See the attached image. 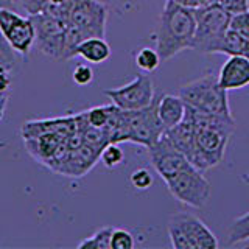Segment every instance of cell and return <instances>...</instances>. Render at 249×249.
<instances>
[{"label":"cell","instance_id":"cell-26","mask_svg":"<svg viewBox=\"0 0 249 249\" xmlns=\"http://www.w3.org/2000/svg\"><path fill=\"white\" fill-rule=\"evenodd\" d=\"M136 245L132 233L126 229H115L112 231L111 237V249H132Z\"/></svg>","mask_w":249,"mask_h":249},{"label":"cell","instance_id":"cell-12","mask_svg":"<svg viewBox=\"0 0 249 249\" xmlns=\"http://www.w3.org/2000/svg\"><path fill=\"white\" fill-rule=\"evenodd\" d=\"M146 150L153 168L165 182L170 181L171 178H175L178 173H181L189 165H192V162L170 142L165 134H162L158 142L146 148Z\"/></svg>","mask_w":249,"mask_h":249},{"label":"cell","instance_id":"cell-32","mask_svg":"<svg viewBox=\"0 0 249 249\" xmlns=\"http://www.w3.org/2000/svg\"><path fill=\"white\" fill-rule=\"evenodd\" d=\"M16 0H0V8H14Z\"/></svg>","mask_w":249,"mask_h":249},{"label":"cell","instance_id":"cell-24","mask_svg":"<svg viewBox=\"0 0 249 249\" xmlns=\"http://www.w3.org/2000/svg\"><path fill=\"white\" fill-rule=\"evenodd\" d=\"M75 0H47L44 10L41 13H47L54 18H61L67 20V16L72 10Z\"/></svg>","mask_w":249,"mask_h":249},{"label":"cell","instance_id":"cell-5","mask_svg":"<svg viewBox=\"0 0 249 249\" xmlns=\"http://www.w3.org/2000/svg\"><path fill=\"white\" fill-rule=\"evenodd\" d=\"M168 237L175 249H216L220 241L204 221L190 212H176L167 224Z\"/></svg>","mask_w":249,"mask_h":249},{"label":"cell","instance_id":"cell-18","mask_svg":"<svg viewBox=\"0 0 249 249\" xmlns=\"http://www.w3.org/2000/svg\"><path fill=\"white\" fill-rule=\"evenodd\" d=\"M86 39V36L81 33L76 27L67 22V28L64 33V42H62V53H61V61H69L76 56L78 45H80Z\"/></svg>","mask_w":249,"mask_h":249},{"label":"cell","instance_id":"cell-2","mask_svg":"<svg viewBox=\"0 0 249 249\" xmlns=\"http://www.w3.org/2000/svg\"><path fill=\"white\" fill-rule=\"evenodd\" d=\"M195 28L196 20L193 8L167 0L156 30V50L160 59L168 61L178 53L192 49Z\"/></svg>","mask_w":249,"mask_h":249},{"label":"cell","instance_id":"cell-20","mask_svg":"<svg viewBox=\"0 0 249 249\" xmlns=\"http://www.w3.org/2000/svg\"><path fill=\"white\" fill-rule=\"evenodd\" d=\"M249 240V212L241 215L232 221L228 232V243L237 245Z\"/></svg>","mask_w":249,"mask_h":249},{"label":"cell","instance_id":"cell-30","mask_svg":"<svg viewBox=\"0 0 249 249\" xmlns=\"http://www.w3.org/2000/svg\"><path fill=\"white\" fill-rule=\"evenodd\" d=\"M19 3L20 10L27 13V16H35L44 10L47 0H16Z\"/></svg>","mask_w":249,"mask_h":249},{"label":"cell","instance_id":"cell-14","mask_svg":"<svg viewBox=\"0 0 249 249\" xmlns=\"http://www.w3.org/2000/svg\"><path fill=\"white\" fill-rule=\"evenodd\" d=\"M185 101L179 95L162 93L158 100V114L165 129L173 128L175 124L184 120L185 117Z\"/></svg>","mask_w":249,"mask_h":249},{"label":"cell","instance_id":"cell-27","mask_svg":"<svg viewBox=\"0 0 249 249\" xmlns=\"http://www.w3.org/2000/svg\"><path fill=\"white\" fill-rule=\"evenodd\" d=\"M129 181L134 189L148 190L153 185V175L150 173V170H146V168H137L132 171Z\"/></svg>","mask_w":249,"mask_h":249},{"label":"cell","instance_id":"cell-28","mask_svg":"<svg viewBox=\"0 0 249 249\" xmlns=\"http://www.w3.org/2000/svg\"><path fill=\"white\" fill-rule=\"evenodd\" d=\"M16 56H18V53L11 49L3 35L0 33V66L11 70L16 66Z\"/></svg>","mask_w":249,"mask_h":249},{"label":"cell","instance_id":"cell-21","mask_svg":"<svg viewBox=\"0 0 249 249\" xmlns=\"http://www.w3.org/2000/svg\"><path fill=\"white\" fill-rule=\"evenodd\" d=\"M160 56L158 50L154 49H150V47H143V49H140L136 54V66L143 70L145 73H151L154 72L156 69L160 66Z\"/></svg>","mask_w":249,"mask_h":249},{"label":"cell","instance_id":"cell-11","mask_svg":"<svg viewBox=\"0 0 249 249\" xmlns=\"http://www.w3.org/2000/svg\"><path fill=\"white\" fill-rule=\"evenodd\" d=\"M30 18L33 20L36 30V49L45 56L61 59L67 20L54 18V16H50L47 13H37L35 16H30Z\"/></svg>","mask_w":249,"mask_h":249},{"label":"cell","instance_id":"cell-25","mask_svg":"<svg viewBox=\"0 0 249 249\" xmlns=\"http://www.w3.org/2000/svg\"><path fill=\"white\" fill-rule=\"evenodd\" d=\"M229 28L240 36L249 39V11L233 13L229 19Z\"/></svg>","mask_w":249,"mask_h":249},{"label":"cell","instance_id":"cell-17","mask_svg":"<svg viewBox=\"0 0 249 249\" xmlns=\"http://www.w3.org/2000/svg\"><path fill=\"white\" fill-rule=\"evenodd\" d=\"M218 53H224L228 56H248L249 58V39L240 36L235 31L228 28L221 41V47Z\"/></svg>","mask_w":249,"mask_h":249},{"label":"cell","instance_id":"cell-22","mask_svg":"<svg viewBox=\"0 0 249 249\" xmlns=\"http://www.w3.org/2000/svg\"><path fill=\"white\" fill-rule=\"evenodd\" d=\"M111 109H112V103L107 106H97V107L89 109V111H84L86 120H88L90 126L103 129L109 120V115H111Z\"/></svg>","mask_w":249,"mask_h":249},{"label":"cell","instance_id":"cell-4","mask_svg":"<svg viewBox=\"0 0 249 249\" xmlns=\"http://www.w3.org/2000/svg\"><path fill=\"white\" fill-rule=\"evenodd\" d=\"M181 97L187 106L201 112L232 115L228 90L218 84L216 75H204L179 88Z\"/></svg>","mask_w":249,"mask_h":249},{"label":"cell","instance_id":"cell-6","mask_svg":"<svg viewBox=\"0 0 249 249\" xmlns=\"http://www.w3.org/2000/svg\"><path fill=\"white\" fill-rule=\"evenodd\" d=\"M165 184L173 198L189 207L202 209L210 199V182L195 165H189Z\"/></svg>","mask_w":249,"mask_h":249},{"label":"cell","instance_id":"cell-9","mask_svg":"<svg viewBox=\"0 0 249 249\" xmlns=\"http://www.w3.org/2000/svg\"><path fill=\"white\" fill-rule=\"evenodd\" d=\"M105 95L122 111H139L153 103L154 83L150 75H137L128 84L105 90Z\"/></svg>","mask_w":249,"mask_h":249},{"label":"cell","instance_id":"cell-15","mask_svg":"<svg viewBox=\"0 0 249 249\" xmlns=\"http://www.w3.org/2000/svg\"><path fill=\"white\" fill-rule=\"evenodd\" d=\"M163 134H165L170 142L190 160L192 154L195 151V128L187 117H184V120L175 124L173 128L165 129Z\"/></svg>","mask_w":249,"mask_h":249},{"label":"cell","instance_id":"cell-34","mask_svg":"<svg viewBox=\"0 0 249 249\" xmlns=\"http://www.w3.org/2000/svg\"><path fill=\"white\" fill-rule=\"evenodd\" d=\"M3 67V66H0ZM0 103H8V95H0Z\"/></svg>","mask_w":249,"mask_h":249},{"label":"cell","instance_id":"cell-31","mask_svg":"<svg viewBox=\"0 0 249 249\" xmlns=\"http://www.w3.org/2000/svg\"><path fill=\"white\" fill-rule=\"evenodd\" d=\"M218 3L231 14L249 11V0H218Z\"/></svg>","mask_w":249,"mask_h":249},{"label":"cell","instance_id":"cell-33","mask_svg":"<svg viewBox=\"0 0 249 249\" xmlns=\"http://www.w3.org/2000/svg\"><path fill=\"white\" fill-rule=\"evenodd\" d=\"M6 105H8V103H0V122H2L3 115H5V111H6Z\"/></svg>","mask_w":249,"mask_h":249},{"label":"cell","instance_id":"cell-10","mask_svg":"<svg viewBox=\"0 0 249 249\" xmlns=\"http://www.w3.org/2000/svg\"><path fill=\"white\" fill-rule=\"evenodd\" d=\"M107 16V6L100 0H75L67 22L76 27L86 37H105Z\"/></svg>","mask_w":249,"mask_h":249},{"label":"cell","instance_id":"cell-1","mask_svg":"<svg viewBox=\"0 0 249 249\" xmlns=\"http://www.w3.org/2000/svg\"><path fill=\"white\" fill-rule=\"evenodd\" d=\"M185 117L195 128V151L190 158L192 165L201 171L220 165L229 140L235 132L233 117L201 112L190 106L185 107Z\"/></svg>","mask_w":249,"mask_h":249},{"label":"cell","instance_id":"cell-13","mask_svg":"<svg viewBox=\"0 0 249 249\" xmlns=\"http://www.w3.org/2000/svg\"><path fill=\"white\" fill-rule=\"evenodd\" d=\"M218 84L224 90H237L249 86V58L248 56H229L220 69Z\"/></svg>","mask_w":249,"mask_h":249},{"label":"cell","instance_id":"cell-19","mask_svg":"<svg viewBox=\"0 0 249 249\" xmlns=\"http://www.w3.org/2000/svg\"><path fill=\"white\" fill-rule=\"evenodd\" d=\"M112 226L98 229L93 235L84 238L78 248L80 249H111V237H112Z\"/></svg>","mask_w":249,"mask_h":249},{"label":"cell","instance_id":"cell-23","mask_svg":"<svg viewBox=\"0 0 249 249\" xmlns=\"http://www.w3.org/2000/svg\"><path fill=\"white\" fill-rule=\"evenodd\" d=\"M100 160L105 163V167L114 168L124 160V153L117 143H107L100 153Z\"/></svg>","mask_w":249,"mask_h":249},{"label":"cell","instance_id":"cell-29","mask_svg":"<svg viewBox=\"0 0 249 249\" xmlns=\"http://www.w3.org/2000/svg\"><path fill=\"white\" fill-rule=\"evenodd\" d=\"M72 80L78 86H88L93 81V70L89 64H80L76 66L73 73H72Z\"/></svg>","mask_w":249,"mask_h":249},{"label":"cell","instance_id":"cell-7","mask_svg":"<svg viewBox=\"0 0 249 249\" xmlns=\"http://www.w3.org/2000/svg\"><path fill=\"white\" fill-rule=\"evenodd\" d=\"M158 100L139 111H124L126 115V142H132L150 148L162 137L165 126L162 124L158 114Z\"/></svg>","mask_w":249,"mask_h":249},{"label":"cell","instance_id":"cell-3","mask_svg":"<svg viewBox=\"0 0 249 249\" xmlns=\"http://www.w3.org/2000/svg\"><path fill=\"white\" fill-rule=\"evenodd\" d=\"M196 28H195L192 49L201 53H218L221 41L229 28L231 13L220 3H210L193 8Z\"/></svg>","mask_w":249,"mask_h":249},{"label":"cell","instance_id":"cell-16","mask_svg":"<svg viewBox=\"0 0 249 249\" xmlns=\"http://www.w3.org/2000/svg\"><path fill=\"white\" fill-rule=\"evenodd\" d=\"M111 45L107 44L105 37L92 36L86 37L78 45L76 56H81L86 62H90V64H103L111 58Z\"/></svg>","mask_w":249,"mask_h":249},{"label":"cell","instance_id":"cell-8","mask_svg":"<svg viewBox=\"0 0 249 249\" xmlns=\"http://www.w3.org/2000/svg\"><path fill=\"white\" fill-rule=\"evenodd\" d=\"M0 33L11 49L22 58H27L35 47L36 30L30 16H22L13 8H0Z\"/></svg>","mask_w":249,"mask_h":249}]
</instances>
